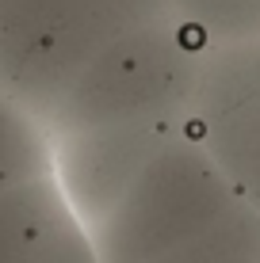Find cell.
<instances>
[{
    "mask_svg": "<svg viewBox=\"0 0 260 263\" xmlns=\"http://www.w3.org/2000/svg\"><path fill=\"white\" fill-rule=\"evenodd\" d=\"M146 263H260V214L241 202L214 229L176 244Z\"/></svg>",
    "mask_w": 260,
    "mask_h": 263,
    "instance_id": "8",
    "label": "cell"
},
{
    "mask_svg": "<svg viewBox=\"0 0 260 263\" xmlns=\"http://www.w3.org/2000/svg\"><path fill=\"white\" fill-rule=\"evenodd\" d=\"M192 138L234 195L260 214V42L203 50Z\"/></svg>",
    "mask_w": 260,
    "mask_h": 263,
    "instance_id": "4",
    "label": "cell"
},
{
    "mask_svg": "<svg viewBox=\"0 0 260 263\" xmlns=\"http://www.w3.org/2000/svg\"><path fill=\"white\" fill-rule=\"evenodd\" d=\"M241 206L192 130L157 153L107 221L92 233L100 263H146L214 229Z\"/></svg>",
    "mask_w": 260,
    "mask_h": 263,
    "instance_id": "3",
    "label": "cell"
},
{
    "mask_svg": "<svg viewBox=\"0 0 260 263\" xmlns=\"http://www.w3.org/2000/svg\"><path fill=\"white\" fill-rule=\"evenodd\" d=\"M168 15L203 46L260 42V0H168Z\"/></svg>",
    "mask_w": 260,
    "mask_h": 263,
    "instance_id": "9",
    "label": "cell"
},
{
    "mask_svg": "<svg viewBox=\"0 0 260 263\" xmlns=\"http://www.w3.org/2000/svg\"><path fill=\"white\" fill-rule=\"evenodd\" d=\"M168 15V0H0V92L46 122L103 46Z\"/></svg>",
    "mask_w": 260,
    "mask_h": 263,
    "instance_id": "2",
    "label": "cell"
},
{
    "mask_svg": "<svg viewBox=\"0 0 260 263\" xmlns=\"http://www.w3.org/2000/svg\"><path fill=\"white\" fill-rule=\"evenodd\" d=\"M187 126H103L54 141V176L88 233L107 221L142 168Z\"/></svg>",
    "mask_w": 260,
    "mask_h": 263,
    "instance_id": "5",
    "label": "cell"
},
{
    "mask_svg": "<svg viewBox=\"0 0 260 263\" xmlns=\"http://www.w3.org/2000/svg\"><path fill=\"white\" fill-rule=\"evenodd\" d=\"M203 42L172 15L115 39L77 72L46 115L50 141L103 126H187L192 130Z\"/></svg>",
    "mask_w": 260,
    "mask_h": 263,
    "instance_id": "1",
    "label": "cell"
},
{
    "mask_svg": "<svg viewBox=\"0 0 260 263\" xmlns=\"http://www.w3.org/2000/svg\"><path fill=\"white\" fill-rule=\"evenodd\" d=\"M0 263H100L54 172L0 195Z\"/></svg>",
    "mask_w": 260,
    "mask_h": 263,
    "instance_id": "6",
    "label": "cell"
},
{
    "mask_svg": "<svg viewBox=\"0 0 260 263\" xmlns=\"http://www.w3.org/2000/svg\"><path fill=\"white\" fill-rule=\"evenodd\" d=\"M54 172V141L46 126L8 92H0V195Z\"/></svg>",
    "mask_w": 260,
    "mask_h": 263,
    "instance_id": "7",
    "label": "cell"
}]
</instances>
